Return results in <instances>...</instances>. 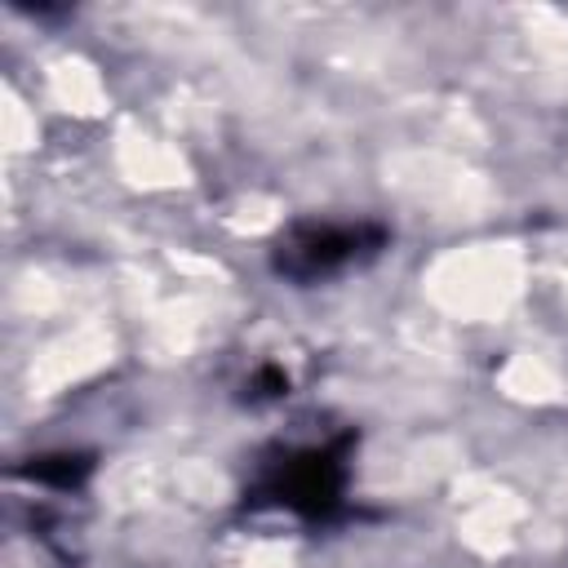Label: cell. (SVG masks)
<instances>
[{
    "label": "cell",
    "instance_id": "cell-1",
    "mask_svg": "<svg viewBox=\"0 0 568 568\" xmlns=\"http://www.w3.org/2000/svg\"><path fill=\"white\" fill-rule=\"evenodd\" d=\"M382 226L368 222H302L275 248V271L288 280H320L377 253Z\"/></svg>",
    "mask_w": 568,
    "mask_h": 568
},
{
    "label": "cell",
    "instance_id": "cell-2",
    "mask_svg": "<svg viewBox=\"0 0 568 568\" xmlns=\"http://www.w3.org/2000/svg\"><path fill=\"white\" fill-rule=\"evenodd\" d=\"M342 488H346L342 448H302L262 479V493L297 515H328L342 501Z\"/></svg>",
    "mask_w": 568,
    "mask_h": 568
},
{
    "label": "cell",
    "instance_id": "cell-3",
    "mask_svg": "<svg viewBox=\"0 0 568 568\" xmlns=\"http://www.w3.org/2000/svg\"><path fill=\"white\" fill-rule=\"evenodd\" d=\"M84 470H89V462H84V457H71V453H62V457H44L40 466H31L36 479H53V484H62V488L75 484Z\"/></svg>",
    "mask_w": 568,
    "mask_h": 568
}]
</instances>
